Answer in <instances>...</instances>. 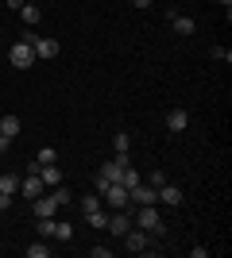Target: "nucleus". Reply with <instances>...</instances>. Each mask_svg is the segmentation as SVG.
I'll use <instances>...</instances> for the list:
<instances>
[{
  "label": "nucleus",
  "instance_id": "nucleus-23",
  "mask_svg": "<svg viewBox=\"0 0 232 258\" xmlns=\"http://www.w3.org/2000/svg\"><path fill=\"white\" fill-rule=\"evenodd\" d=\"M55 239H62V243L74 239V227H70V224H55Z\"/></svg>",
  "mask_w": 232,
  "mask_h": 258
},
{
  "label": "nucleus",
  "instance_id": "nucleus-15",
  "mask_svg": "<svg viewBox=\"0 0 232 258\" xmlns=\"http://www.w3.org/2000/svg\"><path fill=\"white\" fill-rule=\"evenodd\" d=\"M170 23H174L178 35H194V20H190V16H178V12H174V16H170Z\"/></svg>",
  "mask_w": 232,
  "mask_h": 258
},
{
  "label": "nucleus",
  "instance_id": "nucleus-5",
  "mask_svg": "<svg viewBox=\"0 0 232 258\" xmlns=\"http://www.w3.org/2000/svg\"><path fill=\"white\" fill-rule=\"evenodd\" d=\"M124 166H132V162H128V154H116L112 162H105V166H101V177H105V181H120Z\"/></svg>",
  "mask_w": 232,
  "mask_h": 258
},
{
  "label": "nucleus",
  "instance_id": "nucleus-18",
  "mask_svg": "<svg viewBox=\"0 0 232 258\" xmlns=\"http://www.w3.org/2000/svg\"><path fill=\"white\" fill-rule=\"evenodd\" d=\"M85 220H89V227H97V231H105V224H109V216L101 212V208L97 212H85Z\"/></svg>",
  "mask_w": 232,
  "mask_h": 258
},
{
  "label": "nucleus",
  "instance_id": "nucleus-13",
  "mask_svg": "<svg viewBox=\"0 0 232 258\" xmlns=\"http://www.w3.org/2000/svg\"><path fill=\"white\" fill-rule=\"evenodd\" d=\"M186 123H190V116L182 112V108H174V112L166 116V127H170V131H186Z\"/></svg>",
  "mask_w": 232,
  "mask_h": 258
},
{
  "label": "nucleus",
  "instance_id": "nucleus-10",
  "mask_svg": "<svg viewBox=\"0 0 232 258\" xmlns=\"http://www.w3.org/2000/svg\"><path fill=\"white\" fill-rule=\"evenodd\" d=\"M132 227V216H124L120 208H116V216H109V224H105V231H112V235H124Z\"/></svg>",
  "mask_w": 232,
  "mask_h": 258
},
{
  "label": "nucleus",
  "instance_id": "nucleus-12",
  "mask_svg": "<svg viewBox=\"0 0 232 258\" xmlns=\"http://www.w3.org/2000/svg\"><path fill=\"white\" fill-rule=\"evenodd\" d=\"M39 177H43V185H62V170H58V162L39 166Z\"/></svg>",
  "mask_w": 232,
  "mask_h": 258
},
{
  "label": "nucleus",
  "instance_id": "nucleus-24",
  "mask_svg": "<svg viewBox=\"0 0 232 258\" xmlns=\"http://www.w3.org/2000/svg\"><path fill=\"white\" fill-rule=\"evenodd\" d=\"M51 254V247H43V243H35V247H27V258H47Z\"/></svg>",
  "mask_w": 232,
  "mask_h": 258
},
{
  "label": "nucleus",
  "instance_id": "nucleus-31",
  "mask_svg": "<svg viewBox=\"0 0 232 258\" xmlns=\"http://www.w3.org/2000/svg\"><path fill=\"white\" fill-rule=\"evenodd\" d=\"M23 4H35V0H23Z\"/></svg>",
  "mask_w": 232,
  "mask_h": 258
},
{
  "label": "nucleus",
  "instance_id": "nucleus-2",
  "mask_svg": "<svg viewBox=\"0 0 232 258\" xmlns=\"http://www.w3.org/2000/svg\"><path fill=\"white\" fill-rule=\"evenodd\" d=\"M23 43L35 50V58H55V54H58V39H43L39 31H27V35H23Z\"/></svg>",
  "mask_w": 232,
  "mask_h": 258
},
{
  "label": "nucleus",
  "instance_id": "nucleus-21",
  "mask_svg": "<svg viewBox=\"0 0 232 258\" xmlns=\"http://www.w3.org/2000/svg\"><path fill=\"white\" fill-rule=\"evenodd\" d=\"M97 208H101V197L97 193H85V197H81V212H97Z\"/></svg>",
  "mask_w": 232,
  "mask_h": 258
},
{
  "label": "nucleus",
  "instance_id": "nucleus-17",
  "mask_svg": "<svg viewBox=\"0 0 232 258\" xmlns=\"http://www.w3.org/2000/svg\"><path fill=\"white\" fill-rule=\"evenodd\" d=\"M55 158H58V151H55V147H43V151L35 154V166H51Z\"/></svg>",
  "mask_w": 232,
  "mask_h": 258
},
{
  "label": "nucleus",
  "instance_id": "nucleus-16",
  "mask_svg": "<svg viewBox=\"0 0 232 258\" xmlns=\"http://www.w3.org/2000/svg\"><path fill=\"white\" fill-rule=\"evenodd\" d=\"M0 135L16 139V135H20V119H16V116H4V119H0Z\"/></svg>",
  "mask_w": 232,
  "mask_h": 258
},
{
  "label": "nucleus",
  "instance_id": "nucleus-8",
  "mask_svg": "<svg viewBox=\"0 0 232 258\" xmlns=\"http://www.w3.org/2000/svg\"><path fill=\"white\" fill-rule=\"evenodd\" d=\"M128 201H135V205H155L159 193H155V185H140V181H135L132 189H128Z\"/></svg>",
  "mask_w": 232,
  "mask_h": 258
},
{
  "label": "nucleus",
  "instance_id": "nucleus-11",
  "mask_svg": "<svg viewBox=\"0 0 232 258\" xmlns=\"http://www.w3.org/2000/svg\"><path fill=\"white\" fill-rule=\"evenodd\" d=\"M31 205H35V216H55V212H58V201H55V197H51V193L35 197Z\"/></svg>",
  "mask_w": 232,
  "mask_h": 258
},
{
  "label": "nucleus",
  "instance_id": "nucleus-19",
  "mask_svg": "<svg viewBox=\"0 0 232 258\" xmlns=\"http://www.w3.org/2000/svg\"><path fill=\"white\" fill-rule=\"evenodd\" d=\"M135 181H140V173H135L132 166H124V173H120V181H116V185H124V189H132Z\"/></svg>",
  "mask_w": 232,
  "mask_h": 258
},
{
  "label": "nucleus",
  "instance_id": "nucleus-6",
  "mask_svg": "<svg viewBox=\"0 0 232 258\" xmlns=\"http://www.w3.org/2000/svg\"><path fill=\"white\" fill-rule=\"evenodd\" d=\"M155 193H159V201H163V205H170V208H178L182 201H186V193H182L178 185H170V181H163L159 189H155Z\"/></svg>",
  "mask_w": 232,
  "mask_h": 258
},
{
  "label": "nucleus",
  "instance_id": "nucleus-28",
  "mask_svg": "<svg viewBox=\"0 0 232 258\" xmlns=\"http://www.w3.org/2000/svg\"><path fill=\"white\" fill-rule=\"evenodd\" d=\"M8 8H16V12H20V8H23V0H8Z\"/></svg>",
  "mask_w": 232,
  "mask_h": 258
},
{
  "label": "nucleus",
  "instance_id": "nucleus-4",
  "mask_svg": "<svg viewBox=\"0 0 232 258\" xmlns=\"http://www.w3.org/2000/svg\"><path fill=\"white\" fill-rule=\"evenodd\" d=\"M8 62L16 66V70H27V66H35L39 58H35V50H31L27 43H16V46L8 50Z\"/></svg>",
  "mask_w": 232,
  "mask_h": 258
},
{
  "label": "nucleus",
  "instance_id": "nucleus-14",
  "mask_svg": "<svg viewBox=\"0 0 232 258\" xmlns=\"http://www.w3.org/2000/svg\"><path fill=\"white\" fill-rule=\"evenodd\" d=\"M0 193H4V197L20 193V177H16V173H0Z\"/></svg>",
  "mask_w": 232,
  "mask_h": 258
},
{
  "label": "nucleus",
  "instance_id": "nucleus-1",
  "mask_svg": "<svg viewBox=\"0 0 232 258\" xmlns=\"http://www.w3.org/2000/svg\"><path fill=\"white\" fill-rule=\"evenodd\" d=\"M135 224L144 227L147 235H163L166 227H163V216H159V208L155 205H140V216H135Z\"/></svg>",
  "mask_w": 232,
  "mask_h": 258
},
{
  "label": "nucleus",
  "instance_id": "nucleus-20",
  "mask_svg": "<svg viewBox=\"0 0 232 258\" xmlns=\"http://www.w3.org/2000/svg\"><path fill=\"white\" fill-rule=\"evenodd\" d=\"M20 16H23V23H39V4H23Z\"/></svg>",
  "mask_w": 232,
  "mask_h": 258
},
{
  "label": "nucleus",
  "instance_id": "nucleus-26",
  "mask_svg": "<svg viewBox=\"0 0 232 258\" xmlns=\"http://www.w3.org/2000/svg\"><path fill=\"white\" fill-rule=\"evenodd\" d=\"M51 197H55V201H58V208H62V205H66V201H70V193H66V189H51Z\"/></svg>",
  "mask_w": 232,
  "mask_h": 258
},
{
  "label": "nucleus",
  "instance_id": "nucleus-7",
  "mask_svg": "<svg viewBox=\"0 0 232 258\" xmlns=\"http://www.w3.org/2000/svg\"><path fill=\"white\" fill-rule=\"evenodd\" d=\"M43 177H39V173H27V177H20V193L27 197V201H35V197H43Z\"/></svg>",
  "mask_w": 232,
  "mask_h": 258
},
{
  "label": "nucleus",
  "instance_id": "nucleus-30",
  "mask_svg": "<svg viewBox=\"0 0 232 258\" xmlns=\"http://www.w3.org/2000/svg\"><path fill=\"white\" fill-rule=\"evenodd\" d=\"M221 4H224V8H228V4H232V0H221Z\"/></svg>",
  "mask_w": 232,
  "mask_h": 258
},
{
  "label": "nucleus",
  "instance_id": "nucleus-9",
  "mask_svg": "<svg viewBox=\"0 0 232 258\" xmlns=\"http://www.w3.org/2000/svg\"><path fill=\"white\" fill-rule=\"evenodd\" d=\"M101 197L109 201V208H124V205H128V189H124V185H116V181H112Z\"/></svg>",
  "mask_w": 232,
  "mask_h": 258
},
{
  "label": "nucleus",
  "instance_id": "nucleus-25",
  "mask_svg": "<svg viewBox=\"0 0 232 258\" xmlns=\"http://www.w3.org/2000/svg\"><path fill=\"white\" fill-rule=\"evenodd\" d=\"M213 58H217V62H232V50L228 46H213Z\"/></svg>",
  "mask_w": 232,
  "mask_h": 258
},
{
  "label": "nucleus",
  "instance_id": "nucleus-3",
  "mask_svg": "<svg viewBox=\"0 0 232 258\" xmlns=\"http://www.w3.org/2000/svg\"><path fill=\"white\" fill-rule=\"evenodd\" d=\"M124 247L132 250V254H144V250H151V235H147L144 227H128L124 231Z\"/></svg>",
  "mask_w": 232,
  "mask_h": 258
},
{
  "label": "nucleus",
  "instance_id": "nucleus-22",
  "mask_svg": "<svg viewBox=\"0 0 232 258\" xmlns=\"http://www.w3.org/2000/svg\"><path fill=\"white\" fill-rule=\"evenodd\" d=\"M128 147H132V139H128V135L120 131V135L112 139V151H116V154H128Z\"/></svg>",
  "mask_w": 232,
  "mask_h": 258
},
{
  "label": "nucleus",
  "instance_id": "nucleus-27",
  "mask_svg": "<svg viewBox=\"0 0 232 258\" xmlns=\"http://www.w3.org/2000/svg\"><path fill=\"white\" fill-rule=\"evenodd\" d=\"M8 143H12V139H8V135H0V154L8 151Z\"/></svg>",
  "mask_w": 232,
  "mask_h": 258
},
{
  "label": "nucleus",
  "instance_id": "nucleus-29",
  "mask_svg": "<svg viewBox=\"0 0 232 258\" xmlns=\"http://www.w3.org/2000/svg\"><path fill=\"white\" fill-rule=\"evenodd\" d=\"M132 4H135V8H147V4H151V0H132Z\"/></svg>",
  "mask_w": 232,
  "mask_h": 258
}]
</instances>
